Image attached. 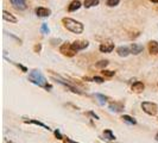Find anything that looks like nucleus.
Returning a JSON list of instances; mask_svg holds the SVG:
<instances>
[{
  "label": "nucleus",
  "mask_w": 158,
  "mask_h": 143,
  "mask_svg": "<svg viewBox=\"0 0 158 143\" xmlns=\"http://www.w3.org/2000/svg\"><path fill=\"white\" fill-rule=\"evenodd\" d=\"M29 81H31L32 84L37 85L38 87H42L47 91H51L52 89V86L48 82L47 78L42 74V72L38 71V69H32L29 74Z\"/></svg>",
  "instance_id": "f257e3e1"
},
{
  "label": "nucleus",
  "mask_w": 158,
  "mask_h": 143,
  "mask_svg": "<svg viewBox=\"0 0 158 143\" xmlns=\"http://www.w3.org/2000/svg\"><path fill=\"white\" fill-rule=\"evenodd\" d=\"M62 24H63V26L68 31L73 32V33H76V35L82 33L83 30H85V26H83V24L81 23V22L76 20V19H73V18H69V17L62 18Z\"/></svg>",
  "instance_id": "f03ea898"
},
{
  "label": "nucleus",
  "mask_w": 158,
  "mask_h": 143,
  "mask_svg": "<svg viewBox=\"0 0 158 143\" xmlns=\"http://www.w3.org/2000/svg\"><path fill=\"white\" fill-rule=\"evenodd\" d=\"M142 109L143 111L149 116H156L158 113V105L152 102H143Z\"/></svg>",
  "instance_id": "7ed1b4c3"
},
{
  "label": "nucleus",
  "mask_w": 158,
  "mask_h": 143,
  "mask_svg": "<svg viewBox=\"0 0 158 143\" xmlns=\"http://www.w3.org/2000/svg\"><path fill=\"white\" fill-rule=\"evenodd\" d=\"M60 53H61L62 55L67 56V57H73V56L76 55V53H77V51L73 48L71 43L65 42V43H63V44L60 47Z\"/></svg>",
  "instance_id": "20e7f679"
},
{
  "label": "nucleus",
  "mask_w": 158,
  "mask_h": 143,
  "mask_svg": "<svg viewBox=\"0 0 158 143\" xmlns=\"http://www.w3.org/2000/svg\"><path fill=\"white\" fill-rule=\"evenodd\" d=\"M56 81H57L58 84H61V85H63L64 87H67V88H68V89H69V91H71L73 93H76V94H82V92L80 91L79 88H77V87H75V86H73L71 84H69L68 81H65V80H63V79H62V78H60V76H58V78H56Z\"/></svg>",
  "instance_id": "39448f33"
},
{
  "label": "nucleus",
  "mask_w": 158,
  "mask_h": 143,
  "mask_svg": "<svg viewBox=\"0 0 158 143\" xmlns=\"http://www.w3.org/2000/svg\"><path fill=\"white\" fill-rule=\"evenodd\" d=\"M71 46H73V48H74L76 51H79V50H83V49L88 48V46H89V42H88V41L77 40V41H74V42L71 43Z\"/></svg>",
  "instance_id": "423d86ee"
},
{
  "label": "nucleus",
  "mask_w": 158,
  "mask_h": 143,
  "mask_svg": "<svg viewBox=\"0 0 158 143\" xmlns=\"http://www.w3.org/2000/svg\"><path fill=\"white\" fill-rule=\"evenodd\" d=\"M99 50L101 53H105V54H108V53H112L114 50V43L112 42H105V43H101L100 47H99Z\"/></svg>",
  "instance_id": "0eeeda50"
},
{
  "label": "nucleus",
  "mask_w": 158,
  "mask_h": 143,
  "mask_svg": "<svg viewBox=\"0 0 158 143\" xmlns=\"http://www.w3.org/2000/svg\"><path fill=\"white\" fill-rule=\"evenodd\" d=\"M10 2L13 5V7L19 10V11H24V10H26V7H27L26 0H10Z\"/></svg>",
  "instance_id": "6e6552de"
},
{
  "label": "nucleus",
  "mask_w": 158,
  "mask_h": 143,
  "mask_svg": "<svg viewBox=\"0 0 158 143\" xmlns=\"http://www.w3.org/2000/svg\"><path fill=\"white\" fill-rule=\"evenodd\" d=\"M36 15L40 18H47L51 15V10L47 7H37L36 8Z\"/></svg>",
  "instance_id": "1a4fd4ad"
},
{
  "label": "nucleus",
  "mask_w": 158,
  "mask_h": 143,
  "mask_svg": "<svg viewBox=\"0 0 158 143\" xmlns=\"http://www.w3.org/2000/svg\"><path fill=\"white\" fill-rule=\"evenodd\" d=\"M148 48H149V53L151 55H158V42L157 41H150L149 44H148Z\"/></svg>",
  "instance_id": "9d476101"
},
{
  "label": "nucleus",
  "mask_w": 158,
  "mask_h": 143,
  "mask_svg": "<svg viewBox=\"0 0 158 143\" xmlns=\"http://www.w3.org/2000/svg\"><path fill=\"white\" fill-rule=\"evenodd\" d=\"M130 50H131V54L133 55H139L144 50V47L140 46V44H137V43H132L131 47H130Z\"/></svg>",
  "instance_id": "9b49d317"
},
{
  "label": "nucleus",
  "mask_w": 158,
  "mask_h": 143,
  "mask_svg": "<svg viewBox=\"0 0 158 143\" xmlns=\"http://www.w3.org/2000/svg\"><path fill=\"white\" fill-rule=\"evenodd\" d=\"M2 18H4V20L10 22V23H17L18 22V19L16 17L13 16L12 13H10L8 11H2Z\"/></svg>",
  "instance_id": "f8f14e48"
},
{
  "label": "nucleus",
  "mask_w": 158,
  "mask_h": 143,
  "mask_svg": "<svg viewBox=\"0 0 158 143\" xmlns=\"http://www.w3.org/2000/svg\"><path fill=\"white\" fill-rule=\"evenodd\" d=\"M117 54L120 57H127V56L131 54V50H130V48L127 47H119L117 48Z\"/></svg>",
  "instance_id": "ddd939ff"
},
{
  "label": "nucleus",
  "mask_w": 158,
  "mask_h": 143,
  "mask_svg": "<svg viewBox=\"0 0 158 143\" xmlns=\"http://www.w3.org/2000/svg\"><path fill=\"white\" fill-rule=\"evenodd\" d=\"M81 6H82V4H81L80 0H74V1H71L70 5L68 6V11H69V12H75V11H77Z\"/></svg>",
  "instance_id": "4468645a"
},
{
  "label": "nucleus",
  "mask_w": 158,
  "mask_h": 143,
  "mask_svg": "<svg viewBox=\"0 0 158 143\" xmlns=\"http://www.w3.org/2000/svg\"><path fill=\"white\" fill-rule=\"evenodd\" d=\"M144 88H145V85L143 84L142 81H135V82H133V85H132V91H133V92H137V93L143 92Z\"/></svg>",
  "instance_id": "2eb2a0df"
},
{
  "label": "nucleus",
  "mask_w": 158,
  "mask_h": 143,
  "mask_svg": "<svg viewBox=\"0 0 158 143\" xmlns=\"http://www.w3.org/2000/svg\"><path fill=\"white\" fill-rule=\"evenodd\" d=\"M103 137H105L103 140H106V141H115V135L113 134L111 129H106L103 131Z\"/></svg>",
  "instance_id": "dca6fc26"
},
{
  "label": "nucleus",
  "mask_w": 158,
  "mask_h": 143,
  "mask_svg": "<svg viewBox=\"0 0 158 143\" xmlns=\"http://www.w3.org/2000/svg\"><path fill=\"white\" fill-rule=\"evenodd\" d=\"M110 110H111V111H115V112L123 111V110H124V104H121V103L110 104Z\"/></svg>",
  "instance_id": "f3484780"
},
{
  "label": "nucleus",
  "mask_w": 158,
  "mask_h": 143,
  "mask_svg": "<svg viewBox=\"0 0 158 143\" xmlns=\"http://www.w3.org/2000/svg\"><path fill=\"white\" fill-rule=\"evenodd\" d=\"M25 123H26V124H35V125L44 128V129H47V130H50V128L48 127V125H45L44 123H42L40 120H37V119H27V120H25Z\"/></svg>",
  "instance_id": "a211bd4d"
},
{
  "label": "nucleus",
  "mask_w": 158,
  "mask_h": 143,
  "mask_svg": "<svg viewBox=\"0 0 158 143\" xmlns=\"http://www.w3.org/2000/svg\"><path fill=\"white\" fill-rule=\"evenodd\" d=\"M99 4H100V0H85L83 1V6L86 8L94 7V6H98Z\"/></svg>",
  "instance_id": "6ab92c4d"
},
{
  "label": "nucleus",
  "mask_w": 158,
  "mask_h": 143,
  "mask_svg": "<svg viewBox=\"0 0 158 143\" xmlns=\"http://www.w3.org/2000/svg\"><path fill=\"white\" fill-rule=\"evenodd\" d=\"M121 119H123L125 123L130 124V125H135V124H137V120H135L133 117L128 116V115H123V116H121Z\"/></svg>",
  "instance_id": "aec40b11"
},
{
  "label": "nucleus",
  "mask_w": 158,
  "mask_h": 143,
  "mask_svg": "<svg viewBox=\"0 0 158 143\" xmlns=\"http://www.w3.org/2000/svg\"><path fill=\"white\" fill-rule=\"evenodd\" d=\"M108 64H110V61H108V60H101V61H99V62H96V63H95V67L103 71Z\"/></svg>",
  "instance_id": "412c9836"
},
{
  "label": "nucleus",
  "mask_w": 158,
  "mask_h": 143,
  "mask_svg": "<svg viewBox=\"0 0 158 143\" xmlns=\"http://www.w3.org/2000/svg\"><path fill=\"white\" fill-rule=\"evenodd\" d=\"M95 98L99 100V104H100V105H105L106 100H107V97H105L103 94H100V93H96V94H95Z\"/></svg>",
  "instance_id": "4be33fe9"
},
{
  "label": "nucleus",
  "mask_w": 158,
  "mask_h": 143,
  "mask_svg": "<svg viewBox=\"0 0 158 143\" xmlns=\"http://www.w3.org/2000/svg\"><path fill=\"white\" fill-rule=\"evenodd\" d=\"M119 2H120V0H107L106 1V5L108 7H114V6L119 5Z\"/></svg>",
  "instance_id": "5701e85b"
},
{
  "label": "nucleus",
  "mask_w": 158,
  "mask_h": 143,
  "mask_svg": "<svg viewBox=\"0 0 158 143\" xmlns=\"http://www.w3.org/2000/svg\"><path fill=\"white\" fill-rule=\"evenodd\" d=\"M101 74H102L103 76H106V78H112V76H114L115 72H113V71H107V69H103V71L101 72Z\"/></svg>",
  "instance_id": "b1692460"
},
{
  "label": "nucleus",
  "mask_w": 158,
  "mask_h": 143,
  "mask_svg": "<svg viewBox=\"0 0 158 143\" xmlns=\"http://www.w3.org/2000/svg\"><path fill=\"white\" fill-rule=\"evenodd\" d=\"M40 31H42V33L47 35V33H49V32H50V29H49V26H48L47 24L43 23L42 25H40Z\"/></svg>",
  "instance_id": "393cba45"
},
{
  "label": "nucleus",
  "mask_w": 158,
  "mask_h": 143,
  "mask_svg": "<svg viewBox=\"0 0 158 143\" xmlns=\"http://www.w3.org/2000/svg\"><path fill=\"white\" fill-rule=\"evenodd\" d=\"M54 134H55V136H56V138H57V140H62V141H63V136H62V134H61V131H60V130H58V129H57V130H55V131H54Z\"/></svg>",
  "instance_id": "a878e982"
},
{
  "label": "nucleus",
  "mask_w": 158,
  "mask_h": 143,
  "mask_svg": "<svg viewBox=\"0 0 158 143\" xmlns=\"http://www.w3.org/2000/svg\"><path fill=\"white\" fill-rule=\"evenodd\" d=\"M93 81L98 82V84H102L103 81H105V79L101 78V76H94V78H93Z\"/></svg>",
  "instance_id": "bb28decb"
},
{
  "label": "nucleus",
  "mask_w": 158,
  "mask_h": 143,
  "mask_svg": "<svg viewBox=\"0 0 158 143\" xmlns=\"http://www.w3.org/2000/svg\"><path fill=\"white\" fill-rule=\"evenodd\" d=\"M12 63H15V62H12ZM15 64H16L18 68H20V69H22L24 73H26V72H27V68H26V67H24L23 64H20V63H15Z\"/></svg>",
  "instance_id": "cd10ccee"
},
{
  "label": "nucleus",
  "mask_w": 158,
  "mask_h": 143,
  "mask_svg": "<svg viewBox=\"0 0 158 143\" xmlns=\"http://www.w3.org/2000/svg\"><path fill=\"white\" fill-rule=\"evenodd\" d=\"M40 50H42V46H40V43H38V44H36V46L33 47V51H35V53H40Z\"/></svg>",
  "instance_id": "c85d7f7f"
},
{
  "label": "nucleus",
  "mask_w": 158,
  "mask_h": 143,
  "mask_svg": "<svg viewBox=\"0 0 158 143\" xmlns=\"http://www.w3.org/2000/svg\"><path fill=\"white\" fill-rule=\"evenodd\" d=\"M63 143H79V142H75V141H73L71 138L69 137H64L63 138Z\"/></svg>",
  "instance_id": "c756f323"
},
{
  "label": "nucleus",
  "mask_w": 158,
  "mask_h": 143,
  "mask_svg": "<svg viewBox=\"0 0 158 143\" xmlns=\"http://www.w3.org/2000/svg\"><path fill=\"white\" fill-rule=\"evenodd\" d=\"M88 115H89V116H92L94 119H99V116H98L96 113H94L93 111H89V112H88Z\"/></svg>",
  "instance_id": "7c9ffc66"
},
{
  "label": "nucleus",
  "mask_w": 158,
  "mask_h": 143,
  "mask_svg": "<svg viewBox=\"0 0 158 143\" xmlns=\"http://www.w3.org/2000/svg\"><path fill=\"white\" fill-rule=\"evenodd\" d=\"M151 2H153V4H158V0H150Z\"/></svg>",
  "instance_id": "2f4dec72"
},
{
  "label": "nucleus",
  "mask_w": 158,
  "mask_h": 143,
  "mask_svg": "<svg viewBox=\"0 0 158 143\" xmlns=\"http://www.w3.org/2000/svg\"><path fill=\"white\" fill-rule=\"evenodd\" d=\"M156 141H158V134L156 135Z\"/></svg>",
  "instance_id": "473e14b6"
}]
</instances>
